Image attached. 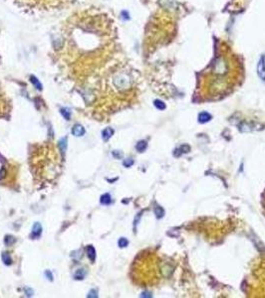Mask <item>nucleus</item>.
Here are the masks:
<instances>
[{
	"label": "nucleus",
	"instance_id": "8",
	"mask_svg": "<svg viewBox=\"0 0 265 298\" xmlns=\"http://www.w3.org/2000/svg\"><path fill=\"white\" fill-rule=\"evenodd\" d=\"M87 255H88V258H90L91 261H94L95 258H96V250L95 248L92 247V245H89L87 247Z\"/></svg>",
	"mask_w": 265,
	"mask_h": 298
},
{
	"label": "nucleus",
	"instance_id": "9",
	"mask_svg": "<svg viewBox=\"0 0 265 298\" xmlns=\"http://www.w3.org/2000/svg\"><path fill=\"white\" fill-rule=\"evenodd\" d=\"M85 275H86V271H85L83 268H80V269L76 270L75 274H74V277H75V279H80L81 280L85 277Z\"/></svg>",
	"mask_w": 265,
	"mask_h": 298
},
{
	"label": "nucleus",
	"instance_id": "3",
	"mask_svg": "<svg viewBox=\"0 0 265 298\" xmlns=\"http://www.w3.org/2000/svg\"><path fill=\"white\" fill-rule=\"evenodd\" d=\"M7 102H5V100H4V97H2L1 95H0V117H2V116H4L5 114H6L8 113V110H9V108H8V106H7Z\"/></svg>",
	"mask_w": 265,
	"mask_h": 298
},
{
	"label": "nucleus",
	"instance_id": "18",
	"mask_svg": "<svg viewBox=\"0 0 265 298\" xmlns=\"http://www.w3.org/2000/svg\"><path fill=\"white\" fill-rule=\"evenodd\" d=\"M128 244H129V242H128V240H126L125 237H122V239L119 240V247H126L128 245Z\"/></svg>",
	"mask_w": 265,
	"mask_h": 298
},
{
	"label": "nucleus",
	"instance_id": "7",
	"mask_svg": "<svg viewBox=\"0 0 265 298\" xmlns=\"http://www.w3.org/2000/svg\"><path fill=\"white\" fill-rule=\"evenodd\" d=\"M114 134V130L112 129V128L110 127H108V128H106L105 130H103V132H102V136H103V139L105 141H107L109 140L111 137H112V135Z\"/></svg>",
	"mask_w": 265,
	"mask_h": 298
},
{
	"label": "nucleus",
	"instance_id": "12",
	"mask_svg": "<svg viewBox=\"0 0 265 298\" xmlns=\"http://www.w3.org/2000/svg\"><path fill=\"white\" fill-rule=\"evenodd\" d=\"M111 196L109 194H104V195L101 197V203L103 205H109L111 203Z\"/></svg>",
	"mask_w": 265,
	"mask_h": 298
},
{
	"label": "nucleus",
	"instance_id": "19",
	"mask_svg": "<svg viewBox=\"0 0 265 298\" xmlns=\"http://www.w3.org/2000/svg\"><path fill=\"white\" fill-rule=\"evenodd\" d=\"M177 150H179V151H181V153H179V154H182V153H187L190 150V148H189V146H188V145H182Z\"/></svg>",
	"mask_w": 265,
	"mask_h": 298
},
{
	"label": "nucleus",
	"instance_id": "11",
	"mask_svg": "<svg viewBox=\"0 0 265 298\" xmlns=\"http://www.w3.org/2000/svg\"><path fill=\"white\" fill-rule=\"evenodd\" d=\"M155 216H157L158 219H160V218L163 217V215H165V211H163V209L162 207L157 206L155 208Z\"/></svg>",
	"mask_w": 265,
	"mask_h": 298
},
{
	"label": "nucleus",
	"instance_id": "2",
	"mask_svg": "<svg viewBox=\"0 0 265 298\" xmlns=\"http://www.w3.org/2000/svg\"><path fill=\"white\" fill-rule=\"evenodd\" d=\"M257 74L262 81H265V56L261 55L257 63Z\"/></svg>",
	"mask_w": 265,
	"mask_h": 298
},
{
	"label": "nucleus",
	"instance_id": "4",
	"mask_svg": "<svg viewBox=\"0 0 265 298\" xmlns=\"http://www.w3.org/2000/svg\"><path fill=\"white\" fill-rule=\"evenodd\" d=\"M72 133L75 136H83L85 134V128L80 124H76L75 126L73 127Z\"/></svg>",
	"mask_w": 265,
	"mask_h": 298
},
{
	"label": "nucleus",
	"instance_id": "20",
	"mask_svg": "<svg viewBox=\"0 0 265 298\" xmlns=\"http://www.w3.org/2000/svg\"><path fill=\"white\" fill-rule=\"evenodd\" d=\"M133 163H134V161L132 159H127L126 161H124V165L126 166V167H130V166H132Z\"/></svg>",
	"mask_w": 265,
	"mask_h": 298
},
{
	"label": "nucleus",
	"instance_id": "21",
	"mask_svg": "<svg viewBox=\"0 0 265 298\" xmlns=\"http://www.w3.org/2000/svg\"><path fill=\"white\" fill-rule=\"evenodd\" d=\"M122 15H124V16H123V18L126 19V20H127V19H130L129 14H128V12H126V11H123V12H122Z\"/></svg>",
	"mask_w": 265,
	"mask_h": 298
},
{
	"label": "nucleus",
	"instance_id": "13",
	"mask_svg": "<svg viewBox=\"0 0 265 298\" xmlns=\"http://www.w3.org/2000/svg\"><path fill=\"white\" fill-rule=\"evenodd\" d=\"M2 259H3V262H4L5 264H8V266H10V264L12 263V259H11V258H10L9 253H3V255H2Z\"/></svg>",
	"mask_w": 265,
	"mask_h": 298
},
{
	"label": "nucleus",
	"instance_id": "16",
	"mask_svg": "<svg viewBox=\"0 0 265 298\" xmlns=\"http://www.w3.org/2000/svg\"><path fill=\"white\" fill-rule=\"evenodd\" d=\"M30 81H31L32 83L34 84V86L36 87V89H42V86H41V84L39 83V81H38L34 76H30Z\"/></svg>",
	"mask_w": 265,
	"mask_h": 298
},
{
	"label": "nucleus",
	"instance_id": "14",
	"mask_svg": "<svg viewBox=\"0 0 265 298\" xmlns=\"http://www.w3.org/2000/svg\"><path fill=\"white\" fill-rule=\"evenodd\" d=\"M4 242H5V245H6L7 247H11V245L15 242V239L12 236H6L5 237Z\"/></svg>",
	"mask_w": 265,
	"mask_h": 298
},
{
	"label": "nucleus",
	"instance_id": "15",
	"mask_svg": "<svg viewBox=\"0 0 265 298\" xmlns=\"http://www.w3.org/2000/svg\"><path fill=\"white\" fill-rule=\"evenodd\" d=\"M154 103H155V108L158 109H160V110H163V109L166 108V105L163 103V102H162V100H155Z\"/></svg>",
	"mask_w": 265,
	"mask_h": 298
},
{
	"label": "nucleus",
	"instance_id": "1",
	"mask_svg": "<svg viewBox=\"0 0 265 298\" xmlns=\"http://www.w3.org/2000/svg\"><path fill=\"white\" fill-rule=\"evenodd\" d=\"M29 162L34 178L40 182H53L62 169L59 150L51 142L34 145Z\"/></svg>",
	"mask_w": 265,
	"mask_h": 298
},
{
	"label": "nucleus",
	"instance_id": "17",
	"mask_svg": "<svg viewBox=\"0 0 265 298\" xmlns=\"http://www.w3.org/2000/svg\"><path fill=\"white\" fill-rule=\"evenodd\" d=\"M61 113H62V115L64 116L67 120H69V119H70L71 113H70V111L68 110V109H66V108H62V109H61Z\"/></svg>",
	"mask_w": 265,
	"mask_h": 298
},
{
	"label": "nucleus",
	"instance_id": "5",
	"mask_svg": "<svg viewBox=\"0 0 265 298\" xmlns=\"http://www.w3.org/2000/svg\"><path fill=\"white\" fill-rule=\"evenodd\" d=\"M210 119H211V115H210L208 113H206V111H203V113H199L198 121L201 122V123H205V122H208Z\"/></svg>",
	"mask_w": 265,
	"mask_h": 298
},
{
	"label": "nucleus",
	"instance_id": "10",
	"mask_svg": "<svg viewBox=\"0 0 265 298\" xmlns=\"http://www.w3.org/2000/svg\"><path fill=\"white\" fill-rule=\"evenodd\" d=\"M147 146V142L143 140V141H140V142H138V143H136V149L138 150L139 152H144V150H146Z\"/></svg>",
	"mask_w": 265,
	"mask_h": 298
},
{
	"label": "nucleus",
	"instance_id": "6",
	"mask_svg": "<svg viewBox=\"0 0 265 298\" xmlns=\"http://www.w3.org/2000/svg\"><path fill=\"white\" fill-rule=\"evenodd\" d=\"M41 232H42V228H41V225L39 223H36L33 227V231H32V237L33 239H36V237H40Z\"/></svg>",
	"mask_w": 265,
	"mask_h": 298
}]
</instances>
